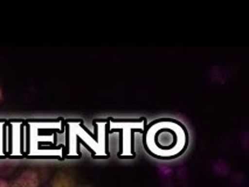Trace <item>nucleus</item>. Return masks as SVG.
<instances>
[{
	"mask_svg": "<svg viewBox=\"0 0 249 187\" xmlns=\"http://www.w3.org/2000/svg\"><path fill=\"white\" fill-rule=\"evenodd\" d=\"M40 179L36 172L28 171L22 172L17 179L13 180L12 184H10V187H39Z\"/></svg>",
	"mask_w": 249,
	"mask_h": 187,
	"instance_id": "nucleus-1",
	"label": "nucleus"
},
{
	"mask_svg": "<svg viewBox=\"0 0 249 187\" xmlns=\"http://www.w3.org/2000/svg\"><path fill=\"white\" fill-rule=\"evenodd\" d=\"M0 187H10V184H8L6 180L0 179Z\"/></svg>",
	"mask_w": 249,
	"mask_h": 187,
	"instance_id": "nucleus-2",
	"label": "nucleus"
},
{
	"mask_svg": "<svg viewBox=\"0 0 249 187\" xmlns=\"http://www.w3.org/2000/svg\"><path fill=\"white\" fill-rule=\"evenodd\" d=\"M1 99H2V90L1 88H0V101H1Z\"/></svg>",
	"mask_w": 249,
	"mask_h": 187,
	"instance_id": "nucleus-3",
	"label": "nucleus"
}]
</instances>
